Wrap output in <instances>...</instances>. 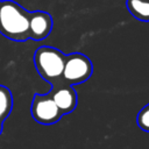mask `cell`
I'll return each mask as SVG.
<instances>
[{
	"instance_id": "obj_10",
	"label": "cell",
	"mask_w": 149,
	"mask_h": 149,
	"mask_svg": "<svg viewBox=\"0 0 149 149\" xmlns=\"http://www.w3.org/2000/svg\"><path fill=\"white\" fill-rule=\"evenodd\" d=\"M2 121H0V134H1V132H2Z\"/></svg>"
},
{
	"instance_id": "obj_2",
	"label": "cell",
	"mask_w": 149,
	"mask_h": 149,
	"mask_svg": "<svg viewBox=\"0 0 149 149\" xmlns=\"http://www.w3.org/2000/svg\"><path fill=\"white\" fill-rule=\"evenodd\" d=\"M65 56L61 50L42 45L36 49L34 54V65L38 74L45 81L55 86L62 83V73L65 63Z\"/></svg>"
},
{
	"instance_id": "obj_9",
	"label": "cell",
	"mask_w": 149,
	"mask_h": 149,
	"mask_svg": "<svg viewBox=\"0 0 149 149\" xmlns=\"http://www.w3.org/2000/svg\"><path fill=\"white\" fill-rule=\"evenodd\" d=\"M136 123H137V126L142 130L149 133V104H147L146 106H143L140 109V112L137 113Z\"/></svg>"
},
{
	"instance_id": "obj_8",
	"label": "cell",
	"mask_w": 149,
	"mask_h": 149,
	"mask_svg": "<svg viewBox=\"0 0 149 149\" xmlns=\"http://www.w3.org/2000/svg\"><path fill=\"white\" fill-rule=\"evenodd\" d=\"M13 109V94L10 90L5 86L0 85V121H5Z\"/></svg>"
},
{
	"instance_id": "obj_1",
	"label": "cell",
	"mask_w": 149,
	"mask_h": 149,
	"mask_svg": "<svg viewBox=\"0 0 149 149\" xmlns=\"http://www.w3.org/2000/svg\"><path fill=\"white\" fill-rule=\"evenodd\" d=\"M0 34L12 41H27L29 38V12L13 0H1Z\"/></svg>"
},
{
	"instance_id": "obj_11",
	"label": "cell",
	"mask_w": 149,
	"mask_h": 149,
	"mask_svg": "<svg viewBox=\"0 0 149 149\" xmlns=\"http://www.w3.org/2000/svg\"><path fill=\"white\" fill-rule=\"evenodd\" d=\"M0 5H1V0H0Z\"/></svg>"
},
{
	"instance_id": "obj_3",
	"label": "cell",
	"mask_w": 149,
	"mask_h": 149,
	"mask_svg": "<svg viewBox=\"0 0 149 149\" xmlns=\"http://www.w3.org/2000/svg\"><path fill=\"white\" fill-rule=\"evenodd\" d=\"M93 72L92 62L87 56L80 52H73L65 56L62 81L69 85H77L86 81Z\"/></svg>"
},
{
	"instance_id": "obj_6",
	"label": "cell",
	"mask_w": 149,
	"mask_h": 149,
	"mask_svg": "<svg viewBox=\"0 0 149 149\" xmlns=\"http://www.w3.org/2000/svg\"><path fill=\"white\" fill-rule=\"evenodd\" d=\"M52 17L48 12H29V38L41 41L49 36L52 30Z\"/></svg>"
},
{
	"instance_id": "obj_7",
	"label": "cell",
	"mask_w": 149,
	"mask_h": 149,
	"mask_svg": "<svg viewBox=\"0 0 149 149\" xmlns=\"http://www.w3.org/2000/svg\"><path fill=\"white\" fill-rule=\"evenodd\" d=\"M126 7L135 19L149 22V0H126Z\"/></svg>"
},
{
	"instance_id": "obj_4",
	"label": "cell",
	"mask_w": 149,
	"mask_h": 149,
	"mask_svg": "<svg viewBox=\"0 0 149 149\" xmlns=\"http://www.w3.org/2000/svg\"><path fill=\"white\" fill-rule=\"evenodd\" d=\"M30 114L33 119L41 125H52L63 116L61 109L57 107L49 93H35L30 105Z\"/></svg>"
},
{
	"instance_id": "obj_5",
	"label": "cell",
	"mask_w": 149,
	"mask_h": 149,
	"mask_svg": "<svg viewBox=\"0 0 149 149\" xmlns=\"http://www.w3.org/2000/svg\"><path fill=\"white\" fill-rule=\"evenodd\" d=\"M49 94L51 95L52 100L61 109L63 115L69 114L76 109L78 104V95L76 90L72 87V85L62 81L55 86H51Z\"/></svg>"
}]
</instances>
